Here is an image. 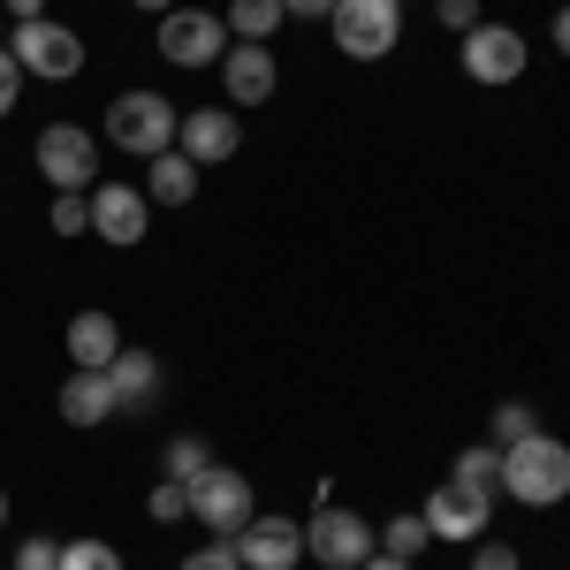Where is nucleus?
I'll return each instance as SVG.
<instances>
[{"mask_svg":"<svg viewBox=\"0 0 570 570\" xmlns=\"http://www.w3.org/2000/svg\"><path fill=\"white\" fill-rule=\"evenodd\" d=\"M145 510H153V525H176V518H190V487H183V480H160Z\"/></svg>","mask_w":570,"mask_h":570,"instance_id":"nucleus-26","label":"nucleus"},{"mask_svg":"<svg viewBox=\"0 0 570 570\" xmlns=\"http://www.w3.org/2000/svg\"><path fill=\"white\" fill-rule=\"evenodd\" d=\"M0 8H8L16 23H39V16H46V0H0Z\"/></svg>","mask_w":570,"mask_h":570,"instance_id":"nucleus-33","label":"nucleus"},{"mask_svg":"<svg viewBox=\"0 0 570 570\" xmlns=\"http://www.w3.org/2000/svg\"><path fill=\"white\" fill-rule=\"evenodd\" d=\"M282 16H305V23H327V16H335V0H282Z\"/></svg>","mask_w":570,"mask_h":570,"instance_id":"nucleus-32","label":"nucleus"},{"mask_svg":"<svg viewBox=\"0 0 570 570\" xmlns=\"http://www.w3.org/2000/svg\"><path fill=\"white\" fill-rule=\"evenodd\" d=\"M357 570H411V563H403V556H381V548H373V556H365Z\"/></svg>","mask_w":570,"mask_h":570,"instance_id":"nucleus-34","label":"nucleus"},{"mask_svg":"<svg viewBox=\"0 0 570 570\" xmlns=\"http://www.w3.org/2000/svg\"><path fill=\"white\" fill-rule=\"evenodd\" d=\"M236 145H244V130H236L228 107H198V115H183V130H176V153H183V160H198V168L236 160Z\"/></svg>","mask_w":570,"mask_h":570,"instance_id":"nucleus-13","label":"nucleus"},{"mask_svg":"<svg viewBox=\"0 0 570 570\" xmlns=\"http://www.w3.org/2000/svg\"><path fill=\"white\" fill-rule=\"evenodd\" d=\"M305 548L320 556V570H357L365 556H373V532H365V518L335 510V502H320L312 525H305Z\"/></svg>","mask_w":570,"mask_h":570,"instance_id":"nucleus-9","label":"nucleus"},{"mask_svg":"<svg viewBox=\"0 0 570 570\" xmlns=\"http://www.w3.org/2000/svg\"><path fill=\"white\" fill-rule=\"evenodd\" d=\"M176 570H244V563H236V548H228V540H206V548H190Z\"/></svg>","mask_w":570,"mask_h":570,"instance_id":"nucleus-28","label":"nucleus"},{"mask_svg":"<svg viewBox=\"0 0 570 570\" xmlns=\"http://www.w3.org/2000/svg\"><path fill=\"white\" fill-rule=\"evenodd\" d=\"M206 464H214V449H206V441L198 434H183V441H168V480H198V472H206Z\"/></svg>","mask_w":570,"mask_h":570,"instance_id":"nucleus-23","label":"nucleus"},{"mask_svg":"<svg viewBox=\"0 0 570 570\" xmlns=\"http://www.w3.org/2000/svg\"><path fill=\"white\" fill-rule=\"evenodd\" d=\"M46 228L85 236V228H91V190H53V214H46Z\"/></svg>","mask_w":570,"mask_h":570,"instance_id":"nucleus-22","label":"nucleus"},{"mask_svg":"<svg viewBox=\"0 0 570 570\" xmlns=\"http://www.w3.org/2000/svg\"><path fill=\"white\" fill-rule=\"evenodd\" d=\"M31 160H39V176L53 190H91L99 183V137L77 130V122H53V130H39Z\"/></svg>","mask_w":570,"mask_h":570,"instance_id":"nucleus-6","label":"nucleus"},{"mask_svg":"<svg viewBox=\"0 0 570 570\" xmlns=\"http://www.w3.org/2000/svg\"><path fill=\"white\" fill-rule=\"evenodd\" d=\"M8 53H16V69H23V77H46V85H61V77H77V69H85V39H77L69 23H53V16L16 23Z\"/></svg>","mask_w":570,"mask_h":570,"instance_id":"nucleus-3","label":"nucleus"},{"mask_svg":"<svg viewBox=\"0 0 570 570\" xmlns=\"http://www.w3.org/2000/svg\"><path fill=\"white\" fill-rule=\"evenodd\" d=\"M395 8H403V0H395Z\"/></svg>","mask_w":570,"mask_h":570,"instance_id":"nucleus-38","label":"nucleus"},{"mask_svg":"<svg viewBox=\"0 0 570 570\" xmlns=\"http://www.w3.org/2000/svg\"><path fill=\"white\" fill-rule=\"evenodd\" d=\"M145 198H153V206H190V198H198V160H183L176 145H168V153H153Z\"/></svg>","mask_w":570,"mask_h":570,"instance_id":"nucleus-18","label":"nucleus"},{"mask_svg":"<svg viewBox=\"0 0 570 570\" xmlns=\"http://www.w3.org/2000/svg\"><path fill=\"white\" fill-rule=\"evenodd\" d=\"M556 46H563V53H570V8H563V16H556Z\"/></svg>","mask_w":570,"mask_h":570,"instance_id":"nucleus-35","label":"nucleus"},{"mask_svg":"<svg viewBox=\"0 0 570 570\" xmlns=\"http://www.w3.org/2000/svg\"><path fill=\"white\" fill-rule=\"evenodd\" d=\"M373 540H381V556H403V563H419V556H426V540H434V525L411 510V518H389V525L373 532Z\"/></svg>","mask_w":570,"mask_h":570,"instance_id":"nucleus-20","label":"nucleus"},{"mask_svg":"<svg viewBox=\"0 0 570 570\" xmlns=\"http://www.w3.org/2000/svg\"><path fill=\"white\" fill-rule=\"evenodd\" d=\"M16 570H61V540H23V548H16Z\"/></svg>","mask_w":570,"mask_h":570,"instance_id":"nucleus-29","label":"nucleus"},{"mask_svg":"<svg viewBox=\"0 0 570 570\" xmlns=\"http://www.w3.org/2000/svg\"><path fill=\"white\" fill-rule=\"evenodd\" d=\"M183 130V115H176V99H160V91H122L115 107H107V137L122 145V153H168Z\"/></svg>","mask_w":570,"mask_h":570,"instance_id":"nucleus-2","label":"nucleus"},{"mask_svg":"<svg viewBox=\"0 0 570 570\" xmlns=\"http://www.w3.org/2000/svg\"><path fill=\"white\" fill-rule=\"evenodd\" d=\"M426 525H434V540H480V532H494V494H480V487L464 480H441L434 494H426Z\"/></svg>","mask_w":570,"mask_h":570,"instance_id":"nucleus-8","label":"nucleus"},{"mask_svg":"<svg viewBox=\"0 0 570 570\" xmlns=\"http://www.w3.org/2000/svg\"><path fill=\"white\" fill-rule=\"evenodd\" d=\"M145 190H130V183H91V236H107V244H145Z\"/></svg>","mask_w":570,"mask_h":570,"instance_id":"nucleus-12","label":"nucleus"},{"mask_svg":"<svg viewBox=\"0 0 570 570\" xmlns=\"http://www.w3.org/2000/svg\"><path fill=\"white\" fill-rule=\"evenodd\" d=\"M502 494L525 502V510H548L570 494V449L556 434H525L502 449Z\"/></svg>","mask_w":570,"mask_h":570,"instance_id":"nucleus-1","label":"nucleus"},{"mask_svg":"<svg viewBox=\"0 0 570 570\" xmlns=\"http://www.w3.org/2000/svg\"><path fill=\"white\" fill-rule=\"evenodd\" d=\"M472 570H525V563H518V548H510V540L480 532V540H472Z\"/></svg>","mask_w":570,"mask_h":570,"instance_id":"nucleus-27","label":"nucleus"},{"mask_svg":"<svg viewBox=\"0 0 570 570\" xmlns=\"http://www.w3.org/2000/svg\"><path fill=\"white\" fill-rule=\"evenodd\" d=\"M220 23H228V39L266 46L282 23H289V16H282V0H228V16H220Z\"/></svg>","mask_w":570,"mask_h":570,"instance_id":"nucleus-19","label":"nucleus"},{"mask_svg":"<svg viewBox=\"0 0 570 570\" xmlns=\"http://www.w3.org/2000/svg\"><path fill=\"white\" fill-rule=\"evenodd\" d=\"M228 548L244 570H289L305 556V525L297 518H252L244 532H228Z\"/></svg>","mask_w":570,"mask_h":570,"instance_id":"nucleus-11","label":"nucleus"},{"mask_svg":"<svg viewBox=\"0 0 570 570\" xmlns=\"http://www.w3.org/2000/svg\"><path fill=\"white\" fill-rule=\"evenodd\" d=\"M0 525H8V494H0Z\"/></svg>","mask_w":570,"mask_h":570,"instance_id":"nucleus-37","label":"nucleus"},{"mask_svg":"<svg viewBox=\"0 0 570 570\" xmlns=\"http://www.w3.org/2000/svg\"><path fill=\"white\" fill-rule=\"evenodd\" d=\"M16 91H23V69H16V53L0 46V122H8V107H16Z\"/></svg>","mask_w":570,"mask_h":570,"instance_id":"nucleus-31","label":"nucleus"},{"mask_svg":"<svg viewBox=\"0 0 570 570\" xmlns=\"http://www.w3.org/2000/svg\"><path fill=\"white\" fill-rule=\"evenodd\" d=\"M220 53H228V23L220 16H206V8H168L160 16V61L168 69H206Z\"/></svg>","mask_w":570,"mask_h":570,"instance_id":"nucleus-7","label":"nucleus"},{"mask_svg":"<svg viewBox=\"0 0 570 570\" xmlns=\"http://www.w3.org/2000/svg\"><path fill=\"white\" fill-rule=\"evenodd\" d=\"M434 16L449 23V31H456V39H464V31L480 23V0H434Z\"/></svg>","mask_w":570,"mask_h":570,"instance_id":"nucleus-30","label":"nucleus"},{"mask_svg":"<svg viewBox=\"0 0 570 570\" xmlns=\"http://www.w3.org/2000/svg\"><path fill=\"white\" fill-rule=\"evenodd\" d=\"M61 570H122L107 540H61Z\"/></svg>","mask_w":570,"mask_h":570,"instance_id":"nucleus-24","label":"nucleus"},{"mask_svg":"<svg viewBox=\"0 0 570 570\" xmlns=\"http://www.w3.org/2000/svg\"><path fill=\"white\" fill-rule=\"evenodd\" d=\"M449 480L480 487V494H502V449H494V441H480V449H464V456H456V472H449Z\"/></svg>","mask_w":570,"mask_h":570,"instance_id":"nucleus-21","label":"nucleus"},{"mask_svg":"<svg viewBox=\"0 0 570 570\" xmlns=\"http://www.w3.org/2000/svg\"><path fill=\"white\" fill-rule=\"evenodd\" d=\"M115 351H122V327H115L107 312H77V320H69V357H77L85 373H107Z\"/></svg>","mask_w":570,"mask_h":570,"instance_id":"nucleus-17","label":"nucleus"},{"mask_svg":"<svg viewBox=\"0 0 570 570\" xmlns=\"http://www.w3.org/2000/svg\"><path fill=\"white\" fill-rule=\"evenodd\" d=\"M107 381H115V403H122V411H153V403H160V357L122 343L115 365H107Z\"/></svg>","mask_w":570,"mask_h":570,"instance_id":"nucleus-15","label":"nucleus"},{"mask_svg":"<svg viewBox=\"0 0 570 570\" xmlns=\"http://www.w3.org/2000/svg\"><path fill=\"white\" fill-rule=\"evenodd\" d=\"M190 518L214 532V540H228V532H244L259 510H252V480L244 472H228V464H206L198 480H190Z\"/></svg>","mask_w":570,"mask_h":570,"instance_id":"nucleus-4","label":"nucleus"},{"mask_svg":"<svg viewBox=\"0 0 570 570\" xmlns=\"http://www.w3.org/2000/svg\"><path fill=\"white\" fill-rule=\"evenodd\" d=\"M115 411H122V403H115V381H107V373H85V365H77V373L61 381V419H69V426H107Z\"/></svg>","mask_w":570,"mask_h":570,"instance_id":"nucleus-16","label":"nucleus"},{"mask_svg":"<svg viewBox=\"0 0 570 570\" xmlns=\"http://www.w3.org/2000/svg\"><path fill=\"white\" fill-rule=\"evenodd\" d=\"M220 85H228V99L236 107H266L274 99V85H282V69H274V46H228L220 53Z\"/></svg>","mask_w":570,"mask_h":570,"instance_id":"nucleus-14","label":"nucleus"},{"mask_svg":"<svg viewBox=\"0 0 570 570\" xmlns=\"http://www.w3.org/2000/svg\"><path fill=\"white\" fill-rule=\"evenodd\" d=\"M335 46L351 53V61H381V53H395V39H403V8L395 0H335Z\"/></svg>","mask_w":570,"mask_h":570,"instance_id":"nucleus-5","label":"nucleus"},{"mask_svg":"<svg viewBox=\"0 0 570 570\" xmlns=\"http://www.w3.org/2000/svg\"><path fill=\"white\" fill-rule=\"evenodd\" d=\"M137 8H153V16H168V8H176V0H137Z\"/></svg>","mask_w":570,"mask_h":570,"instance_id":"nucleus-36","label":"nucleus"},{"mask_svg":"<svg viewBox=\"0 0 570 570\" xmlns=\"http://www.w3.org/2000/svg\"><path fill=\"white\" fill-rule=\"evenodd\" d=\"M540 434V419H532V403H494V449H510V441Z\"/></svg>","mask_w":570,"mask_h":570,"instance_id":"nucleus-25","label":"nucleus"},{"mask_svg":"<svg viewBox=\"0 0 570 570\" xmlns=\"http://www.w3.org/2000/svg\"><path fill=\"white\" fill-rule=\"evenodd\" d=\"M464 77L472 85H518L525 77V39L510 23H472L464 31Z\"/></svg>","mask_w":570,"mask_h":570,"instance_id":"nucleus-10","label":"nucleus"}]
</instances>
